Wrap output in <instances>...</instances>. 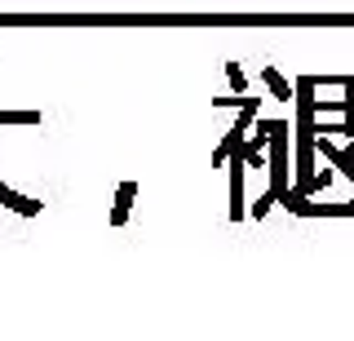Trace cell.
Returning a JSON list of instances; mask_svg holds the SVG:
<instances>
[{"label": "cell", "mask_w": 354, "mask_h": 341, "mask_svg": "<svg viewBox=\"0 0 354 341\" xmlns=\"http://www.w3.org/2000/svg\"><path fill=\"white\" fill-rule=\"evenodd\" d=\"M315 84L319 75H301L297 80V98H301V116H297V182L292 191L306 200V191L315 186V125H319V102H315Z\"/></svg>", "instance_id": "6da1fadb"}, {"label": "cell", "mask_w": 354, "mask_h": 341, "mask_svg": "<svg viewBox=\"0 0 354 341\" xmlns=\"http://www.w3.org/2000/svg\"><path fill=\"white\" fill-rule=\"evenodd\" d=\"M288 191H292V182H288V125L274 120V133H270V195L283 200Z\"/></svg>", "instance_id": "7a4b0ae2"}, {"label": "cell", "mask_w": 354, "mask_h": 341, "mask_svg": "<svg viewBox=\"0 0 354 341\" xmlns=\"http://www.w3.org/2000/svg\"><path fill=\"white\" fill-rule=\"evenodd\" d=\"M279 204L297 217H354V200L350 204H315V200H301L297 191H288Z\"/></svg>", "instance_id": "3957f363"}, {"label": "cell", "mask_w": 354, "mask_h": 341, "mask_svg": "<svg viewBox=\"0 0 354 341\" xmlns=\"http://www.w3.org/2000/svg\"><path fill=\"white\" fill-rule=\"evenodd\" d=\"M243 147L230 151V222H239L243 217Z\"/></svg>", "instance_id": "277c9868"}, {"label": "cell", "mask_w": 354, "mask_h": 341, "mask_svg": "<svg viewBox=\"0 0 354 341\" xmlns=\"http://www.w3.org/2000/svg\"><path fill=\"white\" fill-rule=\"evenodd\" d=\"M270 133H274V120H266V125H257L252 142H243V164H248V169L266 164V142H270Z\"/></svg>", "instance_id": "5b68a950"}, {"label": "cell", "mask_w": 354, "mask_h": 341, "mask_svg": "<svg viewBox=\"0 0 354 341\" xmlns=\"http://www.w3.org/2000/svg\"><path fill=\"white\" fill-rule=\"evenodd\" d=\"M315 151H324V160H328L337 173H346V178H350V186H354V156H350V151H337L328 138H319V142H315Z\"/></svg>", "instance_id": "8992f818"}, {"label": "cell", "mask_w": 354, "mask_h": 341, "mask_svg": "<svg viewBox=\"0 0 354 341\" xmlns=\"http://www.w3.org/2000/svg\"><path fill=\"white\" fill-rule=\"evenodd\" d=\"M133 195H138V182H124V186L115 191V208H111V226H124V222H129Z\"/></svg>", "instance_id": "52a82bcc"}, {"label": "cell", "mask_w": 354, "mask_h": 341, "mask_svg": "<svg viewBox=\"0 0 354 341\" xmlns=\"http://www.w3.org/2000/svg\"><path fill=\"white\" fill-rule=\"evenodd\" d=\"M346 102H341V125H346V138L354 142V75H346Z\"/></svg>", "instance_id": "ba28073f"}, {"label": "cell", "mask_w": 354, "mask_h": 341, "mask_svg": "<svg viewBox=\"0 0 354 341\" xmlns=\"http://www.w3.org/2000/svg\"><path fill=\"white\" fill-rule=\"evenodd\" d=\"M261 75H266V84H270V93H274V98H279V102H288V98H292V93H297V89H292V84H288V80H283V75H279V71H274V67H266Z\"/></svg>", "instance_id": "9c48e42d"}, {"label": "cell", "mask_w": 354, "mask_h": 341, "mask_svg": "<svg viewBox=\"0 0 354 341\" xmlns=\"http://www.w3.org/2000/svg\"><path fill=\"white\" fill-rule=\"evenodd\" d=\"M40 111H0V125H36Z\"/></svg>", "instance_id": "30bf717a"}, {"label": "cell", "mask_w": 354, "mask_h": 341, "mask_svg": "<svg viewBox=\"0 0 354 341\" xmlns=\"http://www.w3.org/2000/svg\"><path fill=\"white\" fill-rule=\"evenodd\" d=\"M274 204H279V200H274V195H270V191H266V195H261V200H257V204H252V217H266V213H270V208H274Z\"/></svg>", "instance_id": "8fae6325"}, {"label": "cell", "mask_w": 354, "mask_h": 341, "mask_svg": "<svg viewBox=\"0 0 354 341\" xmlns=\"http://www.w3.org/2000/svg\"><path fill=\"white\" fill-rule=\"evenodd\" d=\"M226 75H230V89H235V93H243V71L235 67V62L226 67Z\"/></svg>", "instance_id": "7c38bea8"}, {"label": "cell", "mask_w": 354, "mask_h": 341, "mask_svg": "<svg viewBox=\"0 0 354 341\" xmlns=\"http://www.w3.org/2000/svg\"><path fill=\"white\" fill-rule=\"evenodd\" d=\"M14 195H18V191H9V186L0 182V204H9V200H14Z\"/></svg>", "instance_id": "4fadbf2b"}]
</instances>
